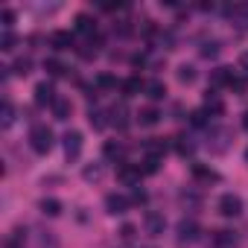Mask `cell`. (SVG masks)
Segmentation results:
<instances>
[{
    "label": "cell",
    "mask_w": 248,
    "mask_h": 248,
    "mask_svg": "<svg viewBox=\"0 0 248 248\" xmlns=\"http://www.w3.org/2000/svg\"><path fill=\"white\" fill-rule=\"evenodd\" d=\"M30 146H32V152H38V155H47L50 149H53V129L50 126H32V132H30Z\"/></svg>",
    "instance_id": "obj_1"
},
{
    "label": "cell",
    "mask_w": 248,
    "mask_h": 248,
    "mask_svg": "<svg viewBox=\"0 0 248 248\" xmlns=\"http://www.w3.org/2000/svg\"><path fill=\"white\" fill-rule=\"evenodd\" d=\"M117 178L126 184V187H138L143 178V167L140 164H120L117 167Z\"/></svg>",
    "instance_id": "obj_2"
},
{
    "label": "cell",
    "mask_w": 248,
    "mask_h": 248,
    "mask_svg": "<svg viewBox=\"0 0 248 248\" xmlns=\"http://www.w3.org/2000/svg\"><path fill=\"white\" fill-rule=\"evenodd\" d=\"M219 213H222L225 219H236V216L242 213V199L233 196V193H225V196L219 199Z\"/></svg>",
    "instance_id": "obj_3"
},
{
    "label": "cell",
    "mask_w": 248,
    "mask_h": 248,
    "mask_svg": "<svg viewBox=\"0 0 248 248\" xmlns=\"http://www.w3.org/2000/svg\"><path fill=\"white\" fill-rule=\"evenodd\" d=\"M129 204H132V199L120 196V193H108V196H105V210H108L111 216H120V213H126V210H129Z\"/></svg>",
    "instance_id": "obj_4"
},
{
    "label": "cell",
    "mask_w": 248,
    "mask_h": 248,
    "mask_svg": "<svg viewBox=\"0 0 248 248\" xmlns=\"http://www.w3.org/2000/svg\"><path fill=\"white\" fill-rule=\"evenodd\" d=\"M64 155H67V161H76L82 155V135L79 132H67L64 135Z\"/></svg>",
    "instance_id": "obj_5"
},
{
    "label": "cell",
    "mask_w": 248,
    "mask_h": 248,
    "mask_svg": "<svg viewBox=\"0 0 248 248\" xmlns=\"http://www.w3.org/2000/svg\"><path fill=\"white\" fill-rule=\"evenodd\" d=\"M59 96H56V88L50 82H38L35 85V105H53Z\"/></svg>",
    "instance_id": "obj_6"
},
{
    "label": "cell",
    "mask_w": 248,
    "mask_h": 248,
    "mask_svg": "<svg viewBox=\"0 0 248 248\" xmlns=\"http://www.w3.org/2000/svg\"><path fill=\"white\" fill-rule=\"evenodd\" d=\"M196 236H199V225L193 219H181L178 222V242L181 245L184 242H196Z\"/></svg>",
    "instance_id": "obj_7"
},
{
    "label": "cell",
    "mask_w": 248,
    "mask_h": 248,
    "mask_svg": "<svg viewBox=\"0 0 248 248\" xmlns=\"http://www.w3.org/2000/svg\"><path fill=\"white\" fill-rule=\"evenodd\" d=\"M233 79H236V76H233V70H231V67H216V70L210 73V85H213V88H222V85H225V88H231V82H233Z\"/></svg>",
    "instance_id": "obj_8"
},
{
    "label": "cell",
    "mask_w": 248,
    "mask_h": 248,
    "mask_svg": "<svg viewBox=\"0 0 248 248\" xmlns=\"http://www.w3.org/2000/svg\"><path fill=\"white\" fill-rule=\"evenodd\" d=\"M239 245V236L233 231H216L213 233V248H236Z\"/></svg>",
    "instance_id": "obj_9"
},
{
    "label": "cell",
    "mask_w": 248,
    "mask_h": 248,
    "mask_svg": "<svg viewBox=\"0 0 248 248\" xmlns=\"http://www.w3.org/2000/svg\"><path fill=\"white\" fill-rule=\"evenodd\" d=\"M228 18H231L236 27L248 30V3H236V6H228Z\"/></svg>",
    "instance_id": "obj_10"
},
{
    "label": "cell",
    "mask_w": 248,
    "mask_h": 248,
    "mask_svg": "<svg viewBox=\"0 0 248 248\" xmlns=\"http://www.w3.org/2000/svg\"><path fill=\"white\" fill-rule=\"evenodd\" d=\"M50 47H53V50H70V47H73V35L64 32V30H56V32L50 35Z\"/></svg>",
    "instance_id": "obj_11"
},
{
    "label": "cell",
    "mask_w": 248,
    "mask_h": 248,
    "mask_svg": "<svg viewBox=\"0 0 248 248\" xmlns=\"http://www.w3.org/2000/svg\"><path fill=\"white\" fill-rule=\"evenodd\" d=\"M164 225H167V222H164L161 213H152V210L146 213V233H149V236H161V233H164Z\"/></svg>",
    "instance_id": "obj_12"
},
{
    "label": "cell",
    "mask_w": 248,
    "mask_h": 248,
    "mask_svg": "<svg viewBox=\"0 0 248 248\" xmlns=\"http://www.w3.org/2000/svg\"><path fill=\"white\" fill-rule=\"evenodd\" d=\"M73 24H76V32H82V35H88V38L96 32V21H93L91 15H85V12H82V15H76V21H73Z\"/></svg>",
    "instance_id": "obj_13"
},
{
    "label": "cell",
    "mask_w": 248,
    "mask_h": 248,
    "mask_svg": "<svg viewBox=\"0 0 248 248\" xmlns=\"http://www.w3.org/2000/svg\"><path fill=\"white\" fill-rule=\"evenodd\" d=\"M135 117H138V123H140V126H155V123L161 120V111L149 105V108H140V111H138Z\"/></svg>",
    "instance_id": "obj_14"
},
{
    "label": "cell",
    "mask_w": 248,
    "mask_h": 248,
    "mask_svg": "<svg viewBox=\"0 0 248 248\" xmlns=\"http://www.w3.org/2000/svg\"><path fill=\"white\" fill-rule=\"evenodd\" d=\"M204 111H207V114H222V111H225V102L219 99V93H213V91L204 93Z\"/></svg>",
    "instance_id": "obj_15"
},
{
    "label": "cell",
    "mask_w": 248,
    "mask_h": 248,
    "mask_svg": "<svg viewBox=\"0 0 248 248\" xmlns=\"http://www.w3.org/2000/svg\"><path fill=\"white\" fill-rule=\"evenodd\" d=\"M111 123L117 129H126L129 126V111H126V105H114L111 108Z\"/></svg>",
    "instance_id": "obj_16"
},
{
    "label": "cell",
    "mask_w": 248,
    "mask_h": 248,
    "mask_svg": "<svg viewBox=\"0 0 248 248\" xmlns=\"http://www.w3.org/2000/svg\"><path fill=\"white\" fill-rule=\"evenodd\" d=\"M143 91H146V96H149V99H164V96H167V85H164L161 79L146 82V88H143Z\"/></svg>",
    "instance_id": "obj_17"
},
{
    "label": "cell",
    "mask_w": 248,
    "mask_h": 248,
    "mask_svg": "<svg viewBox=\"0 0 248 248\" xmlns=\"http://www.w3.org/2000/svg\"><path fill=\"white\" fill-rule=\"evenodd\" d=\"M102 155H105L108 161H120V158H123V143H120V140H105V143H102Z\"/></svg>",
    "instance_id": "obj_18"
},
{
    "label": "cell",
    "mask_w": 248,
    "mask_h": 248,
    "mask_svg": "<svg viewBox=\"0 0 248 248\" xmlns=\"http://www.w3.org/2000/svg\"><path fill=\"white\" fill-rule=\"evenodd\" d=\"M193 175L199 178V181H219V172L216 170H210V167H204V164H193Z\"/></svg>",
    "instance_id": "obj_19"
},
{
    "label": "cell",
    "mask_w": 248,
    "mask_h": 248,
    "mask_svg": "<svg viewBox=\"0 0 248 248\" xmlns=\"http://www.w3.org/2000/svg\"><path fill=\"white\" fill-rule=\"evenodd\" d=\"M70 111H73V105H70V99H64V96H59V99L53 102V114H56V120H67V117H70Z\"/></svg>",
    "instance_id": "obj_20"
},
{
    "label": "cell",
    "mask_w": 248,
    "mask_h": 248,
    "mask_svg": "<svg viewBox=\"0 0 248 248\" xmlns=\"http://www.w3.org/2000/svg\"><path fill=\"white\" fill-rule=\"evenodd\" d=\"M143 88H146V85H143L138 76H129L126 82H123V96H135V93H140Z\"/></svg>",
    "instance_id": "obj_21"
},
{
    "label": "cell",
    "mask_w": 248,
    "mask_h": 248,
    "mask_svg": "<svg viewBox=\"0 0 248 248\" xmlns=\"http://www.w3.org/2000/svg\"><path fill=\"white\" fill-rule=\"evenodd\" d=\"M38 207H41L44 216H59V213H62V202H59V199H41Z\"/></svg>",
    "instance_id": "obj_22"
},
{
    "label": "cell",
    "mask_w": 248,
    "mask_h": 248,
    "mask_svg": "<svg viewBox=\"0 0 248 248\" xmlns=\"http://www.w3.org/2000/svg\"><path fill=\"white\" fill-rule=\"evenodd\" d=\"M44 70H47L50 76H64V73H67V67H64L59 59H47V62H44Z\"/></svg>",
    "instance_id": "obj_23"
},
{
    "label": "cell",
    "mask_w": 248,
    "mask_h": 248,
    "mask_svg": "<svg viewBox=\"0 0 248 248\" xmlns=\"http://www.w3.org/2000/svg\"><path fill=\"white\" fill-rule=\"evenodd\" d=\"M164 152H167V140H149L146 143V155H155V158H164Z\"/></svg>",
    "instance_id": "obj_24"
},
{
    "label": "cell",
    "mask_w": 248,
    "mask_h": 248,
    "mask_svg": "<svg viewBox=\"0 0 248 248\" xmlns=\"http://www.w3.org/2000/svg\"><path fill=\"white\" fill-rule=\"evenodd\" d=\"M178 82H181V85H190V82H196V67H190V64H181V67H178Z\"/></svg>",
    "instance_id": "obj_25"
},
{
    "label": "cell",
    "mask_w": 248,
    "mask_h": 248,
    "mask_svg": "<svg viewBox=\"0 0 248 248\" xmlns=\"http://www.w3.org/2000/svg\"><path fill=\"white\" fill-rule=\"evenodd\" d=\"M172 146H175V152H178L181 158H187V155H193V143H190L187 138H175V140H172Z\"/></svg>",
    "instance_id": "obj_26"
},
{
    "label": "cell",
    "mask_w": 248,
    "mask_h": 248,
    "mask_svg": "<svg viewBox=\"0 0 248 248\" xmlns=\"http://www.w3.org/2000/svg\"><path fill=\"white\" fill-rule=\"evenodd\" d=\"M161 161H164V158L146 155V158H143V175H152V172H158V170H161Z\"/></svg>",
    "instance_id": "obj_27"
},
{
    "label": "cell",
    "mask_w": 248,
    "mask_h": 248,
    "mask_svg": "<svg viewBox=\"0 0 248 248\" xmlns=\"http://www.w3.org/2000/svg\"><path fill=\"white\" fill-rule=\"evenodd\" d=\"M0 123H3V129L15 123V108H12V102H3V111H0Z\"/></svg>",
    "instance_id": "obj_28"
},
{
    "label": "cell",
    "mask_w": 248,
    "mask_h": 248,
    "mask_svg": "<svg viewBox=\"0 0 248 248\" xmlns=\"http://www.w3.org/2000/svg\"><path fill=\"white\" fill-rule=\"evenodd\" d=\"M30 70H32V62H30V59H18V62L12 64V73H15V76H27Z\"/></svg>",
    "instance_id": "obj_29"
},
{
    "label": "cell",
    "mask_w": 248,
    "mask_h": 248,
    "mask_svg": "<svg viewBox=\"0 0 248 248\" xmlns=\"http://www.w3.org/2000/svg\"><path fill=\"white\" fill-rule=\"evenodd\" d=\"M207 111L204 108H196V111H190V123H193V126H207Z\"/></svg>",
    "instance_id": "obj_30"
},
{
    "label": "cell",
    "mask_w": 248,
    "mask_h": 248,
    "mask_svg": "<svg viewBox=\"0 0 248 248\" xmlns=\"http://www.w3.org/2000/svg\"><path fill=\"white\" fill-rule=\"evenodd\" d=\"M88 120H91V126H93V129H105V126H108V120H105L102 111H91Z\"/></svg>",
    "instance_id": "obj_31"
},
{
    "label": "cell",
    "mask_w": 248,
    "mask_h": 248,
    "mask_svg": "<svg viewBox=\"0 0 248 248\" xmlns=\"http://www.w3.org/2000/svg\"><path fill=\"white\" fill-rule=\"evenodd\" d=\"M96 85H99V88H105V91H111V88H117V79H114V76H108V73H102V76L96 79Z\"/></svg>",
    "instance_id": "obj_32"
},
{
    "label": "cell",
    "mask_w": 248,
    "mask_h": 248,
    "mask_svg": "<svg viewBox=\"0 0 248 248\" xmlns=\"http://www.w3.org/2000/svg\"><path fill=\"white\" fill-rule=\"evenodd\" d=\"M12 47H15V35L6 30V32H3V38H0V50H6V53H9Z\"/></svg>",
    "instance_id": "obj_33"
},
{
    "label": "cell",
    "mask_w": 248,
    "mask_h": 248,
    "mask_svg": "<svg viewBox=\"0 0 248 248\" xmlns=\"http://www.w3.org/2000/svg\"><path fill=\"white\" fill-rule=\"evenodd\" d=\"M102 178V167H88L85 170V181H99Z\"/></svg>",
    "instance_id": "obj_34"
},
{
    "label": "cell",
    "mask_w": 248,
    "mask_h": 248,
    "mask_svg": "<svg viewBox=\"0 0 248 248\" xmlns=\"http://www.w3.org/2000/svg\"><path fill=\"white\" fill-rule=\"evenodd\" d=\"M135 233H138V228H135V225H123V228H120V236L126 239V242H132V239H135Z\"/></svg>",
    "instance_id": "obj_35"
},
{
    "label": "cell",
    "mask_w": 248,
    "mask_h": 248,
    "mask_svg": "<svg viewBox=\"0 0 248 248\" xmlns=\"http://www.w3.org/2000/svg\"><path fill=\"white\" fill-rule=\"evenodd\" d=\"M0 21H3V27L9 30V27L15 24V12H12V9H3V12H0Z\"/></svg>",
    "instance_id": "obj_36"
},
{
    "label": "cell",
    "mask_w": 248,
    "mask_h": 248,
    "mask_svg": "<svg viewBox=\"0 0 248 248\" xmlns=\"http://www.w3.org/2000/svg\"><path fill=\"white\" fill-rule=\"evenodd\" d=\"M216 53H219V44H216V41H213V44H204V47H202V56H204V59H213Z\"/></svg>",
    "instance_id": "obj_37"
},
{
    "label": "cell",
    "mask_w": 248,
    "mask_h": 248,
    "mask_svg": "<svg viewBox=\"0 0 248 248\" xmlns=\"http://www.w3.org/2000/svg\"><path fill=\"white\" fill-rule=\"evenodd\" d=\"M132 204H146V193H143V190H135V196H132Z\"/></svg>",
    "instance_id": "obj_38"
},
{
    "label": "cell",
    "mask_w": 248,
    "mask_h": 248,
    "mask_svg": "<svg viewBox=\"0 0 248 248\" xmlns=\"http://www.w3.org/2000/svg\"><path fill=\"white\" fill-rule=\"evenodd\" d=\"M231 91L242 93V91H245V82H242V79H233V82H231Z\"/></svg>",
    "instance_id": "obj_39"
},
{
    "label": "cell",
    "mask_w": 248,
    "mask_h": 248,
    "mask_svg": "<svg viewBox=\"0 0 248 248\" xmlns=\"http://www.w3.org/2000/svg\"><path fill=\"white\" fill-rule=\"evenodd\" d=\"M239 67H242V70H245V76H248V53H242V56H239Z\"/></svg>",
    "instance_id": "obj_40"
},
{
    "label": "cell",
    "mask_w": 248,
    "mask_h": 248,
    "mask_svg": "<svg viewBox=\"0 0 248 248\" xmlns=\"http://www.w3.org/2000/svg\"><path fill=\"white\" fill-rule=\"evenodd\" d=\"M3 248H21V242H18V239H9V242H6Z\"/></svg>",
    "instance_id": "obj_41"
},
{
    "label": "cell",
    "mask_w": 248,
    "mask_h": 248,
    "mask_svg": "<svg viewBox=\"0 0 248 248\" xmlns=\"http://www.w3.org/2000/svg\"><path fill=\"white\" fill-rule=\"evenodd\" d=\"M242 129H245V132H248V111H245V114H242Z\"/></svg>",
    "instance_id": "obj_42"
},
{
    "label": "cell",
    "mask_w": 248,
    "mask_h": 248,
    "mask_svg": "<svg viewBox=\"0 0 248 248\" xmlns=\"http://www.w3.org/2000/svg\"><path fill=\"white\" fill-rule=\"evenodd\" d=\"M245 164H248V149H245Z\"/></svg>",
    "instance_id": "obj_43"
}]
</instances>
